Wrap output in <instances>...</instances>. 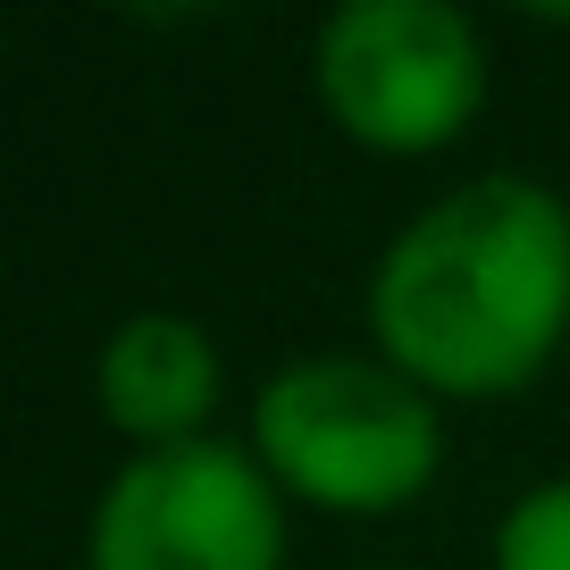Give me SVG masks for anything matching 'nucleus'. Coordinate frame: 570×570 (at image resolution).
<instances>
[{"instance_id":"1","label":"nucleus","mask_w":570,"mask_h":570,"mask_svg":"<svg viewBox=\"0 0 570 570\" xmlns=\"http://www.w3.org/2000/svg\"><path fill=\"white\" fill-rule=\"evenodd\" d=\"M370 336L377 361L428 394L487 403L529 386L570 336L562 194L520 168H487L411 210L370 268Z\"/></svg>"},{"instance_id":"2","label":"nucleus","mask_w":570,"mask_h":570,"mask_svg":"<svg viewBox=\"0 0 570 570\" xmlns=\"http://www.w3.org/2000/svg\"><path fill=\"white\" fill-rule=\"evenodd\" d=\"M252 453L320 512H394L445 462L436 394L370 353H303L252 394Z\"/></svg>"},{"instance_id":"3","label":"nucleus","mask_w":570,"mask_h":570,"mask_svg":"<svg viewBox=\"0 0 570 570\" xmlns=\"http://www.w3.org/2000/svg\"><path fill=\"white\" fill-rule=\"evenodd\" d=\"M311 92L361 151H445L487 101V42L453 0H344L311 35Z\"/></svg>"},{"instance_id":"4","label":"nucleus","mask_w":570,"mask_h":570,"mask_svg":"<svg viewBox=\"0 0 570 570\" xmlns=\"http://www.w3.org/2000/svg\"><path fill=\"white\" fill-rule=\"evenodd\" d=\"M285 512L277 479L252 445L194 436V445L135 453L101 487L85 529V570H277Z\"/></svg>"},{"instance_id":"5","label":"nucleus","mask_w":570,"mask_h":570,"mask_svg":"<svg viewBox=\"0 0 570 570\" xmlns=\"http://www.w3.org/2000/svg\"><path fill=\"white\" fill-rule=\"evenodd\" d=\"M92 394H101V420L118 436H135V453L194 445V436H210L218 353L202 336V320H185V311H135L101 336Z\"/></svg>"},{"instance_id":"6","label":"nucleus","mask_w":570,"mask_h":570,"mask_svg":"<svg viewBox=\"0 0 570 570\" xmlns=\"http://www.w3.org/2000/svg\"><path fill=\"white\" fill-rule=\"evenodd\" d=\"M495 570H570V479H537L503 503Z\"/></svg>"}]
</instances>
